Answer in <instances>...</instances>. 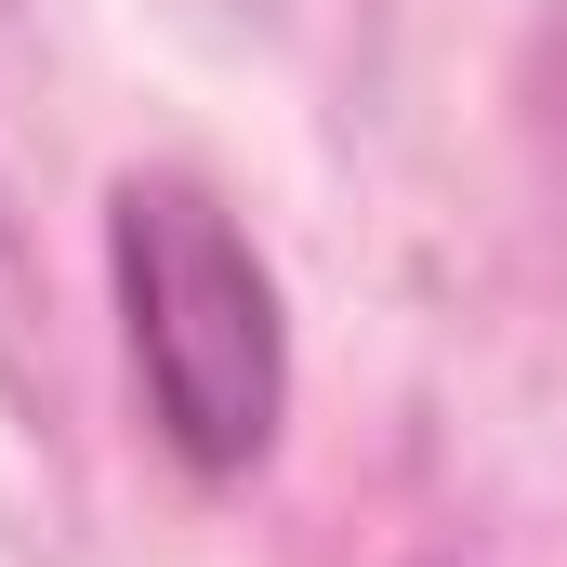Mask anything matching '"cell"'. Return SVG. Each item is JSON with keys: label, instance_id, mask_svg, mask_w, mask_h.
Wrapping results in <instances>:
<instances>
[{"label": "cell", "instance_id": "obj_1", "mask_svg": "<svg viewBox=\"0 0 567 567\" xmlns=\"http://www.w3.org/2000/svg\"><path fill=\"white\" fill-rule=\"evenodd\" d=\"M106 278H120V330H133L145 423L185 475H251L290 423V317L278 265L238 238V212L185 172H120L106 198Z\"/></svg>", "mask_w": 567, "mask_h": 567}]
</instances>
